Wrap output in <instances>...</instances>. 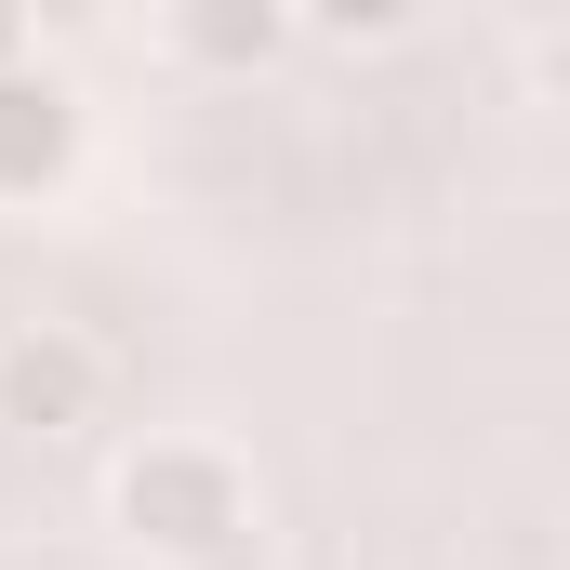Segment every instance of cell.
I'll use <instances>...</instances> for the list:
<instances>
[{"label":"cell","instance_id":"5","mask_svg":"<svg viewBox=\"0 0 570 570\" xmlns=\"http://www.w3.org/2000/svg\"><path fill=\"white\" fill-rule=\"evenodd\" d=\"M292 27H305V40H332V53H385V40H412V27H425V0H292Z\"/></svg>","mask_w":570,"mask_h":570},{"label":"cell","instance_id":"3","mask_svg":"<svg viewBox=\"0 0 570 570\" xmlns=\"http://www.w3.org/2000/svg\"><path fill=\"white\" fill-rule=\"evenodd\" d=\"M80 146H94L80 94H67L40 53H13V67H0V199H53V186L80 173Z\"/></svg>","mask_w":570,"mask_h":570},{"label":"cell","instance_id":"6","mask_svg":"<svg viewBox=\"0 0 570 570\" xmlns=\"http://www.w3.org/2000/svg\"><path fill=\"white\" fill-rule=\"evenodd\" d=\"M27 13V53H67V40H107L120 27V0H13Z\"/></svg>","mask_w":570,"mask_h":570},{"label":"cell","instance_id":"2","mask_svg":"<svg viewBox=\"0 0 570 570\" xmlns=\"http://www.w3.org/2000/svg\"><path fill=\"white\" fill-rule=\"evenodd\" d=\"M94 399H107V358H94L80 332H53V318L0 332V425L13 438H80Z\"/></svg>","mask_w":570,"mask_h":570},{"label":"cell","instance_id":"1","mask_svg":"<svg viewBox=\"0 0 570 570\" xmlns=\"http://www.w3.org/2000/svg\"><path fill=\"white\" fill-rule=\"evenodd\" d=\"M107 518L159 570H226L253 544V478H239L226 438H146V451H120V478H107Z\"/></svg>","mask_w":570,"mask_h":570},{"label":"cell","instance_id":"7","mask_svg":"<svg viewBox=\"0 0 570 570\" xmlns=\"http://www.w3.org/2000/svg\"><path fill=\"white\" fill-rule=\"evenodd\" d=\"M13 53H27V13H13V0H0V67H13Z\"/></svg>","mask_w":570,"mask_h":570},{"label":"cell","instance_id":"4","mask_svg":"<svg viewBox=\"0 0 570 570\" xmlns=\"http://www.w3.org/2000/svg\"><path fill=\"white\" fill-rule=\"evenodd\" d=\"M159 40H173L199 80H266L305 27H292V0H159Z\"/></svg>","mask_w":570,"mask_h":570}]
</instances>
